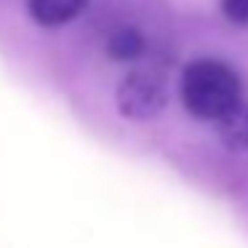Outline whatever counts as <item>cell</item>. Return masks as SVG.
Instances as JSON below:
<instances>
[{
  "mask_svg": "<svg viewBox=\"0 0 248 248\" xmlns=\"http://www.w3.org/2000/svg\"><path fill=\"white\" fill-rule=\"evenodd\" d=\"M141 51H144V38L136 27H120L107 40V54L115 62L136 59V56H141Z\"/></svg>",
  "mask_w": 248,
  "mask_h": 248,
  "instance_id": "obj_4",
  "label": "cell"
},
{
  "mask_svg": "<svg viewBox=\"0 0 248 248\" xmlns=\"http://www.w3.org/2000/svg\"><path fill=\"white\" fill-rule=\"evenodd\" d=\"M182 102L198 120L219 123L243 104L240 78L219 59H198L184 67Z\"/></svg>",
  "mask_w": 248,
  "mask_h": 248,
  "instance_id": "obj_1",
  "label": "cell"
},
{
  "mask_svg": "<svg viewBox=\"0 0 248 248\" xmlns=\"http://www.w3.org/2000/svg\"><path fill=\"white\" fill-rule=\"evenodd\" d=\"M219 134L230 150H248V107H237L224 120H219Z\"/></svg>",
  "mask_w": 248,
  "mask_h": 248,
  "instance_id": "obj_5",
  "label": "cell"
},
{
  "mask_svg": "<svg viewBox=\"0 0 248 248\" xmlns=\"http://www.w3.org/2000/svg\"><path fill=\"white\" fill-rule=\"evenodd\" d=\"M118 109L123 118L131 120H150L155 115H160L166 109L168 91L166 83L152 72H128L118 86Z\"/></svg>",
  "mask_w": 248,
  "mask_h": 248,
  "instance_id": "obj_2",
  "label": "cell"
},
{
  "mask_svg": "<svg viewBox=\"0 0 248 248\" xmlns=\"http://www.w3.org/2000/svg\"><path fill=\"white\" fill-rule=\"evenodd\" d=\"M88 0H27L32 19L43 27H59L67 24L86 8Z\"/></svg>",
  "mask_w": 248,
  "mask_h": 248,
  "instance_id": "obj_3",
  "label": "cell"
},
{
  "mask_svg": "<svg viewBox=\"0 0 248 248\" xmlns=\"http://www.w3.org/2000/svg\"><path fill=\"white\" fill-rule=\"evenodd\" d=\"M221 11L230 22L248 24V0H221Z\"/></svg>",
  "mask_w": 248,
  "mask_h": 248,
  "instance_id": "obj_6",
  "label": "cell"
}]
</instances>
